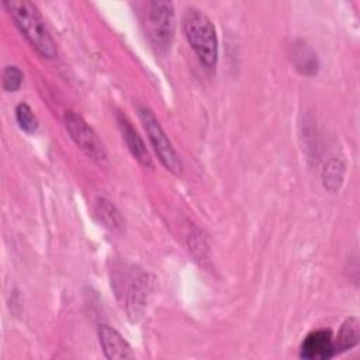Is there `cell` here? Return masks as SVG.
<instances>
[{
    "label": "cell",
    "mask_w": 360,
    "mask_h": 360,
    "mask_svg": "<svg viewBox=\"0 0 360 360\" xmlns=\"http://www.w3.org/2000/svg\"><path fill=\"white\" fill-rule=\"evenodd\" d=\"M20 32L32 48L44 58L52 59L58 55L56 44L38 8L27 0H8L3 3Z\"/></svg>",
    "instance_id": "1"
},
{
    "label": "cell",
    "mask_w": 360,
    "mask_h": 360,
    "mask_svg": "<svg viewBox=\"0 0 360 360\" xmlns=\"http://www.w3.org/2000/svg\"><path fill=\"white\" fill-rule=\"evenodd\" d=\"M184 35L201 65L212 70L218 62V37L212 21L201 10L188 7L183 17Z\"/></svg>",
    "instance_id": "2"
},
{
    "label": "cell",
    "mask_w": 360,
    "mask_h": 360,
    "mask_svg": "<svg viewBox=\"0 0 360 360\" xmlns=\"http://www.w3.org/2000/svg\"><path fill=\"white\" fill-rule=\"evenodd\" d=\"M142 25L152 46L158 52L166 53L172 46L176 30L173 4L166 0L148 1L142 11Z\"/></svg>",
    "instance_id": "3"
},
{
    "label": "cell",
    "mask_w": 360,
    "mask_h": 360,
    "mask_svg": "<svg viewBox=\"0 0 360 360\" xmlns=\"http://www.w3.org/2000/svg\"><path fill=\"white\" fill-rule=\"evenodd\" d=\"M141 122L145 128V132L149 138L150 145L153 146L155 153L158 155L162 165L172 173L179 174L181 172V160L173 148L172 142L169 141L166 132L163 131L162 125L159 124L155 114L148 107H139L138 108Z\"/></svg>",
    "instance_id": "4"
},
{
    "label": "cell",
    "mask_w": 360,
    "mask_h": 360,
    "mask_svg": "<svg viewBox=\"0 0 360 360\" xmlns=\"http://www.w3.org/2000/svg\"><path fill=\"white\" fill-rule=\"evenodd\" d=\"M65 127L75 143L94 162L104 165L108 160L107 150L94 129L76 112L65 114Z\"/></svg>",
    "instance_id": "5"
},
{
    "label": "cell",
    "mask_w": 360,
    "mask_h": 360,
    "mask_svg": "<svg viewBox=\"0 0 360 360\" xmlns=\"http://www.w3.org/2000/svg\"><path fill=\"white\" fill-rule=\"evenodd\" d=\"M336 354L335 340L330 330L319 329L305 336L300 356L307 360H326Z\"/></svg>",
    "instance_id": "6"
},
{
    "label": "cell",
    "mask_w": 360,
    "mask_h": 360,
    "mask_svg": "<svg viewBox=\"0 0 360 360\" xmlns=\"http://www.w3.org/2000/svg\"><path fill=\"white\" fill-rule=\"evenodd\" d=\"M97 336L101 345V349L107 359L110 360H127L134 357L132 347L129 343L121 336L118 330L108 325H100L97 330Z\"/></svg>",
    "instance_id": "7"
},
{
    "label": "cell",
    "mask_w": 360,
    "mask_h": 360,
    "mask_svg": "<svg viewBox=\"0 0 360 360\" xmlns=\"http://www.w3.org/2000/svg\"><path fill=\"white\" fill-rule=\"evenodd\" d=\"M145 277L142 274H136L132 269V271L129 273H124L117 281L118 287L117 291L118 294L122 295V300L125 301L128 309L132 308L131 314L136 312L138 305L142 304V298H143V292H145Z\"/></svg>",
    "instance_id": "8"
},
{
    "label": "cell",
    "mask_w": 360,
    "mask_h": 360,
    "mask_svg": "<svg viewBox=\"0 0 360 360\" xmlns=\"http://www.w3.org/2000/svg\"><path fill=\"white\" fill-rule=\"evenodd\" d=\"M117 122H118V127H120V131L122 134V138L131 152V155L145 167H152L153 163H152V158L145 146V142L142 141V138L138 135V132L135 131V128L132 127V124L129 122V120L118 112L117 114Z\"/></svg>",
    "instance_id": "9"
},
{
    "label": "cell",
    "mask_w": 360,
    "mask_h": 360,
    "mask_svg": "<svg viewBox=\"0 0 360 360\" xmlns=\"http://www.w3.org/2000/svg\"><path fill=\"white\" fill-rule=\"evenodd\" d=\"M94 215L103 226L111 232H121L124 228V219L117 207L107 198L98 197L94 201Z\"/></svg>",
    "instance_id": "10"
},
{
    "label": "cell",
    "mask_w": 360,
    "mask_h": 360,
    "mask_svg": "<svg viewBox=\"0 0 360 360\" xmlns=\"http://www.w3.org/2000/svg\"><path fill=\"white\" fill-rule=\"evenodd\" d=\"M359 338H360V323H359L357 318L356 316L347 318L342 323L340 330H339V333L336 336V340H335L336 354L354 347L359 342Z\"/></svg>",
    "instance_id": "11"
},
{
    "label": "cell",
    "mask_w": 360,
    "mask_h": 360,
    "mask_svg": "<svg viewBox=\"0 0 360 360\" xmlns=\"http://www.w3.org/2000/svg\"><path fill=\"white\" fill-rule=\"evenodd\" d=\"M291 60L294 62L297 69L305 75H312L316 72V68H318L316 55L305 44H300V45L295 44L292 46Z\"/></svg>",
    "instance_id": "12"
},
{
    "label": "cell",
    "mask_w": 360,
    "mask_h": 360,
    "mask_svg": "<svg viewBox=\"0 0 360 360\" xmlns=\"http://www.w3.org/2000/svg\"><path fill=\"white\" fill-rule=\"evenodd\" d=\"M343 174H345V166L340 160H332L325 166L323 170V184L328 190L336 191L342 181H343Z\"/></svg>",
    "instance_id": "13"
},
{
    "label": "cell",
    "mask_w": 360,
    "mask_h": 360,
    "mask_svg": "<svg viewBox=\"0 0 360 360\" xmlns=\"http://www.w3.org/2000/svg\"><path fill=\"white\" fill-rule=\"evenodd\" d=\"M15 120L22 131L27 134H32L38 128V120L32 112L31 107L25 103H21L15 107Z\"/></svg>",
    "instance_id": "14"
},
{
    "label": "cell",
    "mask_w": 360,
    "mask_h": 360,
    "mask_svg": "<svg viewBox=\"0 0 360 360\" xmlns=\"http://www.w3.org/2000/svg\"><path fill=\"white\" fill-rule=\"evenodd\" d=\"M22 83V72L11 65L6 66L3 70V89L6 91H17Z\"/></svg>",
    "instance_id": "15"
}]
</instances>
